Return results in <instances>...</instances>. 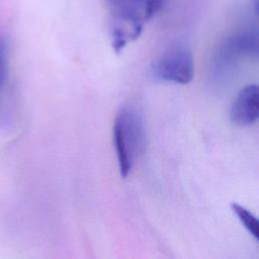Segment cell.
<instances>
[{"label":"cell","mask_w":259,"mask_h":259,"mask_svg":"<svg viewBox=\"0 0 259 259\" xmlns=\"http://www.w3.org/2000/svg\"><path fill=\"white\" fill-rule=\"evenodd\" d=\"M259 115V88L249 84L242 88L233 101L230 117L239 126H249L255 123Z\"/></svg>","instance_id":"4"},{"label":"cell","mask_w":259,"mask_h":259,"mask_svg":"<svg viewBox=\"0 0 259 259\" xmlns=\"http://www.w3.org/2000/svg\"><path fill=\"white\" fill-rule=\"evenodd\" d=\"M8 75V41L0 30V93L3 90Z\"/></svg>","instance_id":"6"},{"label":"cell","mask_w":259,"mask_h":259,"mask_svg":"<svg viewBox=\"0 0 259 259\" xmlns=\"http://www.w3.org/2000/svg\"><path fill=\"white\" fill-rule=\"evenodd\" d=\"M154 76L162 81L187 84L194 76V63L190 50L182 44L166 49L153 65Z\"/></svg>","instance_id":"3"},{"label":"cell","mask_w":259,"mask_h":259,"mask_svg":"<svg viewBox=\"0 0 259 259\" xmlns=\"http://www.w3.org/2000/svg\"><path fill=\"white\" fill-rule=\"evenodd\" d=\"M108 13L111 46L120 53L142 33L146 23L161 9L163 0H103Z\"/></svg>","instance_id":"1"},{"label":"cell","mask_w":259,"mask_h":259,"mask_svg":"<svg viewBox=\"0 0 259 259\" xmlns=\"http://www.w3.org/2000/svg\"><path fill=\"white\" fill-rule=\"evenodd\" d=\"M113 142L120 176L126 178L146 142L145 125L140 112L133 106H123L115 116Z\"/></svg>","instance_id":"2"},{"label":"cell","mask_w":259,"mask_h":259,"mask_svg":"<svg viewBox=\"0 0 259 259\" xmlns=\"http://www.w3.org/2000/svg\"><path fill=\"white\" fill-rule=\"evenodd\" d=\"M231 208H232L233 212L236 214V217L238 218V220L240 221V223L249 232V234L256 241H258L259 225H258L257 218L249 209H247L246 207H244L243 205H241L237 202H233L231 204Z\"/></svg>","instance_id":"5"}]
</instances>
